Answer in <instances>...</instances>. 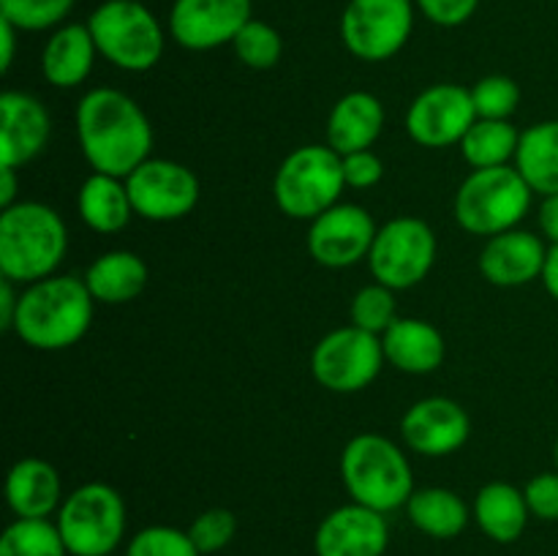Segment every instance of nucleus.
<instances>
[{
    "label": "nucleus",
    "mask_w": 558,
    "mask_h": 556,
    "mask_svg": "<svg viewBox=\"0 0 558 556\" xmlns=\"http://www.w3.org/2000/svg\"><path fill=\"white\" fill-rule=\"evenodd\" d=\"M82 156L96 172L129 178L150 158L153 125L140 104L112 87H96L76 107Z\"/></svg>",
    "instance_id": "nucleus-1"
},
{
    "label": "nucleus",
    "mask_w": 558,
    "mask_h": 556,
    "mask_svg": "<svg viewBox=\"0 0 558 556\" xmlns=\"http://www.w3.org/2000/svg\"><path fill=\"white\" fill-rule=\"evenodd\" d=\"M93 294L82 278L49 276L20 294L14 333L33 349L74 347L93 319Z\"/></svg>",
    "instance_id": "nucleus-2"
},
{
    "label": "nucleus",
    "mask_w": 558,
    "mask_h": 556,
    "mask_svg": "<svg viewBox=\"0 0 558 556\" xmlns=\"http://www.w3.org/2000/svg\"><path fill=\"white\" fill-rule=\"evenodd\" d=\"M69 249L65 223L41 202H16L0 216V273L14 283L52 276Z\"/></svg>",
    "instance_id": "nucleus-3"
},
{
    "label": "nucleus",
    "mask_w": 558,
    "mask_h": 556,
    "mask_svg": "<svg viewBox=\"0 0 558 556\" xmlns=\"http://www.w3.org/2000/svg\"><path fill=\"white\" fill-rule=\"evenodd\" d=\"M341 478L352 499L376 512L407 507L414 494L407 456L381 434H357L343 447Z\"/></svg>",
    "instance_id": "nucleus-4"
},
{
    "label": "nucleus",
    "mask_w": 558,
    "mask_h": 556,
    "mask_svg": "<svg viewBox=\"0 0 558 556\" xmlns=\"http://www.w3.org/2000/svg\"><path fill=\"white\" fill-rule=\"evenodd\" d=\"M101 58L123 71H150L163 55V27L140 0H104L87 20Z\"/></svg>",
    "instance_id": "nucleus-5"
},
{
    "label": "nucleus",
    "mask_w": 558,
    "mask_h": 556,
    "mask_svg": "<svg viewBox=\"0 0 558 556\" xmlns=\"http://www.w3.org/2000/svg\"><path fill=\"white\" fill-rule=\"evenodd\" d=\"M347 189L343 161L330 145H305L283 158L272 180V196L281 213L289 218H319L338 205V196Z\"/></svg>",
    "instance_id": "nucleus-6"
},
{
    "label": "nucleus",
    "mask_w": 558,
    "mask_h": 556,
    "mask_svg": "<svg viewBox=\"0 0 558 556\" xmlns=\"http://www.w3.org/2000/svg\"><path fill=\"white\" fill-rule=\"evenodd\" d=\"M532 185L515 167L474 169L456 196V218L472 234H501L532 207Z\"/></svg>",
    "instance_id": "nucleus-7"
},
{
    "label": "nucleus",
    "mask_w": 558,
    "mask_h": 556,
    "mask_svg": "<svg viewBox=\"0 0 558 556\" xmlns=\"http://www.w3.org/2000/svg\"><path fill=\"white\" fill-rule=\"evenodd\" d=\"M54 523L71 556H112L125 534L123 496L107 483L80 485L63 499Z\"/></svg>",
    "instance_id": "nucleus-8"
},
{
    "label": "nucleus",
    "mask_w": 558,
    "mask_h": 556,
    "mask_svg": "<svg viewBox=\"0 0 558 556\" xmlns=\"http://www.w3.org/2000/svg\"><path fill=\"white\" fill-rule=\"evenodd\" d=\"M412 31V0H349L341 14L343 47L368 63H381L401 52Z\"/></svg>",
    "instance_id": "nucleus-9"
},
{
    "label": "nucleus",
    "mask_w": 558,
    "mask_h": 556,
    "mask_svg": "<svg viewBox=\"0 0 558 556\" xmlns=\"http://www.w3.org/2000/svg\"><path fill=\"white\" fill-rule=\"evenodd\" d=\"M436 262V234L420 218H392L376 232L368 265L376 283L392 292L423 281Z\"/></svg>",
    "instance_id": "nucleus-10"
},
{
    "label": "nucleus",
    "mask_w": 558,
    "mask_h": 556,
    "mask_svg": "<svg viewBox=\"0 0 558 556\" xmlns=\"http://www.w3.org/2000/svg\"><path fill=\"white\" fill-rule=\"evenodd\" d=\"M381 338L360 327H338L316 343L311 371L332 392H357L379 376L385 363Z\"/></svg>",
    "instance_id": "nucleus-11"
},
{
    "label": "nucleus",
    "mask_w": 558,
    "mask_h": 556,
    "mask_svg": "<svg viewBox=\"0 0 558 556\" xmlns=\"http://www.w3.org/2000/svg\"><path fill=\"white\" fill-rule=\"evenodd\" d=\"M136 216L147 221H178L199 202V180L189 167L169 158H147L125 178Z\"/></svg>",
    "instance_id": "nucleus-12"
},
{
    "label": "nucleus",
    "mask_w": 558,
    "mask_h": 556,
    "mask_svg": "<svg viewBox=\"0 0 558 556\" xmlns=\"http://www.w3.org/2000/svg\"><path fill=\"white\" fill-rule=\"evenodd\" d=\"M477 112L472 90L452 82L428 87L414 98L407 112V131L423 147H450L466 136Z\"/></svg>",
    "instance_id": "nucleus-13"
},
{
    "label": "nucleus",
    "mask_w": 558,
    "mask_h": 556,
    "mask_svg": "<svg viewBox=\"0 0 558 556\" xmlns=\"http://www.w3.org/2000/svg\"><path fill=\"white\" fill-rule=\"evenodd\" d=\"M251 20V0H174L169 33L183 49L207 52L232 44Z\"/></svg>",
    "instance_id": "nucleus-14"
},
{
    "label": "nucleus",
    "mask_w": 558,
    "mask_h": 556,
    "mask_svg": "<svg viewBox=\"0 0 558 556\" xmlns=\"http://www.w3.org/2000/svg\"><path fill=\"white\" fill-rule=\"evenodd\" d=\"M376 232L379 229L365 207L332 205L311 223L308 251L325 267L357 265L371 254Z\"/></svg>",
    "instance_id": "nucleus-15"
},
{
    "label": "nucleus",
    "mask_w": 558,
    "mask_h": 556,
    "mask_svg": "<svg viewBox=\"0 0 558 556\" xmlns=\"http://www.w3.org/2000/svg\"><path fill=\"white\" fill-rule=\"evenodd\" d=\"M390 527L385 512L371 507L343 505L319 523L314 537L316 556H385Z\"/></svg>",
    "instance_id": "nucleus-16"
},
{
    "label": "nucleus",
    "mask_w": 558,
    "mask_h": 556,
    "mask_svg": "<svg viewBox=\"0 0 558 556\" xmlns=\"http://www.w3.org/2000/svg\"><path fill=\"white\" fill-rule=\"evenodd\" d=\"M469 414L450 398H425L409 407L401 420L407 445L420 456H450L469 439Z\"/></svg>",
    "instance_id": "nucleus-17"
},
{
    "label": "nucleus",
    "mask_w": 558,
    "mask_h": 556,
    "mask_svg": "<svg viewBox=\"0 0 558 556\" xmlns=\"http://www.w3.org/2000/svg\"><path fill=\"white\" fill-rule=\"evenodd\" d=\"M49 140V114L38 98L9 90L0 96V164L22 167L44 150Z\"/></svg>",
    "instance_id": "nucleus-18"
},
{
    "label": "nucleus",
    "mask_w": 558,
    "mask_h": 556,
    "mask_svg": "<svg viewBox=\"0 0 558 556\" xmlns=\"http://www.w3.org/2000/svg\"><path fill=\"white\" fill-rule=\"evenodd\" d=\"M548 251L545 243L523 229H507L494 234L480 256V270L496 287H523V283L543 278Z\"/></svg>",
    "instance_id": "nucleus-19"
},
{
    "label": "nucleus",
    "mask_w": 558,
    "mask_h": 556,
    "mask_svg": "<svg viewBox=\"0 0 558 556\" xmlns=\"http://www.w3.org/2000/svg\"><path fill=\"white\" fill-rule=\"evenodd\" d=\"M60 474L41 458H22L5 478V501L16 518H49L60 510Z\"/></svg>",
    "instance_id": "nucleus-20"
},
{
    "label": "nucleus",
    "mask_w": 558,
    "mask_h": 556,
    "mask_svg": "<svg viewBox=\"0 0 558 556\" xmlns=\"http://www.w3.org/2000/svg\"><path fill=\"white\" fill-rule=\"evenodd\" d=\"M381 125H385V109L379 98L363 90L347 93L327 118V145L338 156L368 150L381 134Z\"/></svg>",
    "instance_id": "nucleus-21"
},
{
    "label": "nucleus",
    "mask_w": 558,
    "mask_h": 556,
    "mask_svg": "<svg viewBox=\"0 0 558 556\" xmlns=\"http://www.w3.org/2000/svg\"><path fill=\"white\" fill-rule=\"evenodd\" d=\"M96 55L98 49L90 27L69 22L47 38V47L41 52V71L49 85L80 87L90 76Z\"/></svg>",
    "instance_id": "nucleus-22"
},
{
    "label": "nucleus",
    "mask_w": 558,
    "mask_h": 556,
    "mask_svg": "<svg viewBox=\"0 0 558 556\" xmlns=\"http://www.w3.org/2000/svg\"><path fill=\"white\" fill-rule=\"evenodd\" d=\"M381 347L403 374H430L445 360V338L425 319H396L381 333Z\"/></svg>",
    "instance_id": "nucleus-23"
},
{
    "label": "nucleus",
    "mask_w": 558,
    "mask_h": 556,
    "mask_svg": "<svg viewBox=\"0 0 558 556\" xmlns=\"http://www.w3.org/2000/svg\"><path fill=\"white\" fill-rule=\"evenodd\" d=\"M529 516L526 496L510 483H488L474 499V521L496 543H515L526 532Z\"/></svg>",
    "instance_id": "nucleus-24"
},
{
    "label": "nucleus",
    "mask_w": 558,
    "mask_h": 556,
    "mask_svg": "<svg viewBox=\"0 0 558 556\" xmlns=\"http://www.w3.org/2000/svg\"><path fill=\"white\" fill-rule=\"evenodd\" d=\"M85 283L98 303H129L145 289L147 265L131 251H107L87 267Z\"/></svg>",
    "instance_id": "nucleus-25"
},
{
    "label": "nucleus",
    "mask_w": 558,
    "mask_h": 556,
    "mask_svg": "<svg viewBox=\"0 0 558 556\" xmlns=\"http://www.w3.org/2000/svg\"><path fill=\"white\" fill-rule=\"evenodd\" d=\"M76 207H80L82 221L104 234L120 232L131 221V213H134L129 189L120 183V178L101 172H93L82 183L80 196H76Z\"/></svg>",
    "instance_id": "nucleus-26"
},
{
    "label": "nucleus",
    "mask_w": 558,
    "mask_h": 556,
    "mask_svg": "<svg viewBox=\"0 0 558 556\" xmlns=\"http://www.w3.org/2000/svg\"><path fill=\"white\" fill-rule=\"evenodd\" d=\"M515 169L537 194H558V120H545L523 131Z\"/></svg>",
    "instance_id": "nucleus-27"
},
{
    "label": "nucleus",
    "mask_w": 558,
    "mask_h": 556,
    "mask_svg": "<svg viewBox=\"0 0 558 556\" xmlns=\"http://www.w3.org/2000/svg\"><path fill=\"white\" fill-rule=\"evenodd\" d=\"M409 521L423 534L436 540H450L466 529L469 507L450 488H420L407 501Z\"/></svg>",
    "instance_id": "nucleus-28"
},
{
    "label": "nucleus",
    "mask_w": 558,
    "mask_h": 556,
    "mask_svg": "<svg viewBox=\"0 0 558 556\" xmlns=\"http://www.w3.org/2000/svg\"><path fill=\"white\" fill-rule=\"evenodd\" d=\"M518 142H521V134L510 120L477 118L461 140V150L474 169H490L505 167L510 158H515Z\"/></svg>",
    "instance_id": "nucleus-29"
},
{
    "label": "nucleus",
    "mask_w": 558,
    "mask_h": 556,
    "mask_svg": "<svg viewBox=\"0 0 558 556\" xmlns=\"http://www.w3.org/2000/svg\"><path fill=\"white\" fill-rule=\"evenodd\" d=\"M0 556H71L58 523L47 518H16L0 537Z\"/></svg>",
    "instance_id": "nucleus-30"
},
{
    "label": "nucleus",
    "mask_w": 558,
    "mask_h": 556,
    "mask_svg": "<svg viewBox=\"0 0 558 556\" xmlns=\"http://www.w3.org/2000/svg\"><path fill=\"white\" fill-rule=\"evenodd\" d=\"M76 0H0V16L20 33H38L58 27Z\"/></svg>",
    "instance_id": "nucleus-31"
},
{
    "label": "nucleus",
    "mask_w": 558,
    "mask_h": 556,
    "mask_svg": "<svg viewBox=\"0 0 558 556\" xmlns=\"http://www.w3.org/2000/svg\"><path fill=\"white\" fill-rule=\"evenodd\" d=\"M232 47L234 52H238L240 63H245L248 69L256 71H267L281 60L283 38L281 33L272 25H267V22L251 20L248 25L238 33Z\"/></svg>",
    "instance_id": "nucleus-32"
},
{
    "label": "nucleus",
    "mask_w": 558,
    "mask_h": 556,
    "mask_svg": "<svg viewBox=\"0 0 558 556\" xmlns=\"http://www.w3.org/2000/svg\"><path fill=\"white\" fill-rule=\"evenodd\" d=\"M352 322L354 327L374 333V336L385 333L396 322L392 289L385 283H371V287L360 289L352 300Z\"/></svg>",
    "instance_id": "nucleus-33"
},
{
    "label": "nucleus",
    "mask_w": 558,
    "mask_h": 556,
    "mask_svg": "<svg viewBox=\"0 0 558 556\" xmlns=\"http://www.w3.org/2000/svg\"><path fill=\"white\" fill-rule=\"evenodd\" d=\"M474 112L483 120H507L521 104V87L510 76H485L472 87Z\"/></svg>",
    "instance_id": "nucleus-34"
},
{
    "label": "nucleus",
    "mask_w": 558,
    "mask_h": 556,
    "mask_svg": "<svg viewBox=\"0 0 558 556\" xmlns=\"http://www.w3.org/2000/svg\"><path fill=\"white\" fill-rule=\"evenodd\" d=\"M125 556H202L189 532L174 527H147L136 532Z\"/></svg>",
    "instance_id": "nucleus-35"
},
{
    "label": "nucleus",
    "mask_w": 558,
    "mask_h": 556,
    "mask_svg": "<svg viewBox=\"0 0 558 556\" xmlns=\"http://www.w3.org/2000/svg\"><path fill=\"white\" fill-rule=\"evenodd\" d=\"M189 534L199 554H218L238 534V518L227 507H213V510L196 516V521L189 527Z\"/></svg>",
    "instance_id": "nucleus-36"
},
{
    "label": "nucleus",
    "mask_w": 558,
    "mask_h": 556,
    "mask_svg": "<svg viewBox=\"0 0 558 556\" xmlns=\"http://www.w3.org/2000/svg\"><path fill=\"white\" fill-rule=\"evenodd\" d=\"M529 512L543 521H558V472H543L523 488Z\"/></svg>",
    "instance_id": "nucleus-37"
},
{
    "label": "nucleus",
    "mask_w": 558,
    "mask_h": 556,
    "mask_svg": "<svg viewBox=\"0 0 558 556\" xmlns=\"http://www.w3.org/2000/svg\"><path fill=\"white\" fill-rule=\"evenodd\" d=\"M414 3L423 11L425 20H430L434 25L458 27L472 20L480 0H414Z\"/></svg>",
    "instance_id": "nucleus-38"
},
{
    "label": "nucleus",
    "mask_w": 558,
    "mask_h": 556,
    "mask_svg": "<svg viewBox=\"0 0 558 556\" xmlns=\"http://www.w3.org/2000/svg\"><path fill=\"white\" fill-rule=\"evenodd\" d=\"M343 161V180L352 189H371L381 180L385 174V167H381L379 156H374L371 150H357L349 153V156H341Z\"/></svg>",
    "instance_id": "nucleus-39"
},
{
    "label": "nucleus",
    "mask_w": 558,
    "mask_h": 556,
    "mask_svg": "<svg viewBox=\"0 0 558 556\" xmlns=\"http://www.w3.org/2000/svg\"><path fill=\"white\" fill-rule=\"evenodd\" d=\"M16 309H20V294L14 292V281L0 278V327L3 330H14Z\"/></svg>",
    "instance_id": "nucleus-40"
},
{
    "label": "nucleus",
    "mask_w": 558,
    "mask_h": 556,
    "mask_svg": "<svg viewBox=\"0 0 558 556\" xmlns=\"http://www.w3.org/2000/svg\"><path fill=\"white\" fill-rule=\"evenodd\" d=\"M539 227H543L545 238L558 245V194L545 196L539 205Z\"/></svg>",
    "instance_id": "nucleus-41"
},
{
    "label": "nucleus",
    "mask_w": 558,
    "mask_h": 556,
    "mask_svg": "<svg viewBox=\"0 0 558 556\" xmlns=\"http://www.w3.org/2000/svg\"><path fill=\"white\" fill-rule=\"evenodd\" d=\"M16 27L11 25L9 20L0 16V41H3V55H0V71H9L11 63H14V47H16Z\"/></svg>",
    "instance_id": "nucleus-42"
},
{
    "label": "nucleus",
    "mask_w": 558,
    "mask_h": 556,
    "mask_svg": "<svg viewBox=\"0 0 558 556\" xmlns=\"http://www.w3.org/2000/svg\"><path fill=\"white\" fill-rule=\"evenodd\" d=\"M14 196H16L14 167H3V169H0V205H3V210H5V207L16 205Z\"/></svg>",
    "instance_id": "nucleus-43"
},
{
    "label": "nucleus",
    "mask_w": 558,
    "mask_h": 556,
    "mask_svg": "<svg viewBox=\"0 0 558 556\" xmlns=\"http://www.w3.org/2000/svg\"><path fill=\"white\" fill-rule=\"evenodd\" d=\"M543 281H545V289H548V292L558 300V245L548 249V259H545Z\"/></svg>",
    "instance_id": "nucleus-44"
},
{
    "label": "nucleus",
    "mask_w": 558,
    "mask_h": 556,
    "mask_svg": "<svg viewBox=\"0 0 558 556\" xmlns=\"http://www.w3.org/2000/svg\"><path fill=\"white\" fill-rule=\"evenodd\" d=\"M554 456H556V467H558V436H556V450H554Z\"/></svg>",
    "instance_id": "nucleus-45"
}]
</instances>
